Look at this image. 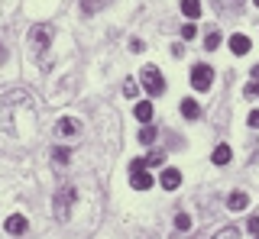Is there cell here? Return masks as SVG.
<instances>
[{"mask_svg":"<svg viewBox=\"0 0 259 239\" xmlns=\"http://www.w3.org/2000/svg\"><path fill=\"white\" fill-rule=\"evenodd\" d=\"M210 84H214V71H210L207 65H194L191 68V87L194 91H207Z\"/></svg>","mask_w":259,"mask_h":239,"instance_id":"cell-4","label":"cell"},{"mask_svg":"<svg viewBox=\"0 0 259 239\" xmlns=\"http://www.w3.org/2000/svg\"><path fill=\"white\" fill-rule=\"evenodd\" d=\"M52 36H55V29L49 26V23H36V26L29 29V45H32V55H39V58H42L46 49H49V42H52Z\"/></svg>","mask_w":259,"mask_h":239,"instance_id":"cell-1","label":"cell"},{"mask_svg":"<svg viewBox=\"0 0 259 239\" xmlns=\"http://www.w3.org/2000/svg\"><path fill=\"white\" fill-rule=\"evenodd\" d=\"M165 162V152H149L146 155V168H156V165Z\"/></svg>","mask_w":259,"mask_h":239,"instance_id":"cell-21","label":"cell"},{"mask_svg":"<svg viewBox=\"0 0 259 239\" xmlns=\"http://www.w3.org/2000/svg\"><path fill=\"white\" fill-rule=\"evenodd\" d=\"M214 239H240V229H237V226H224Z\"/></svg>","mask_w":259,"mask_h":239,"instance_id":"cell-23","label":"cell"},{"mask_svg":"<svg viewBox=\"0 0 259 239\" xmlns=\"http://www.w3.org/2000/svg\"><path fill=\"white\" fill-rule=\"evenodd\" d=\"M130 185H133L136 191H149V188H152V174L146 171V168H140V171H130Z\"/></svg>","mask_w":259,"mask_h":239,"instance_id":"cell-6","label":"cell"},{"mask_svg":"<svg viewBox=\"0 0 259 239\" xmlns=\"http://www.w3.org/2000/svg\"><path fill=\"white\" fill-rule=\"evenodd\" d=\"M68 158H71L68 146H55V149H52V162H55V165H65V162H68Z\"/></svg>","mask_w":259,"mask_h":239,"instance_id":"cell-17","label":"cell"},{"mask_svg":"<svg viewBox=\"0 0 259 239\" xmlns=\"http://www.w3.org/2000/svg\"><path fill=\"white\" fill-rule=\"evenodd\" d=\"M71 204H75V188H59V194L52 197V213H55V220L65 223L68 220V213H71Z\"/></svg>","mask_w":259,"mask_h":239,"instance_id":"cell-2","label":"cell"},{"mask_svg":"<svg viewBox=\"0 0 259 239\" xmlns=\"http://www.w3.org/2000/svg\"><path fill=\"white\" fill-rule=\"evenodd\" d=\"M140 78H143V87H146V94H152V97H156V94H162V91H165V78H162V71H159V68L146 65Z\"/></svg>","mask_w":259,"mask_h":239,"instance_id":"cell-3","label":"cell"},{"mask_svg":"<svg viewBox=\"0 0 259 239\" xmlns=\"http://www.w3.org/2000/svg\"><path fill=\"white\" fill-rule=\"evenodd\" d=\"M249 75H253V81H259V65H256L253 71H249Z\"/></svg>","mask_w":259,"mask_h":239,"instance_id":"cell-30","label":"cell"},{"mask_svg":"<svg viewBox=\"0 0 259 239\" xmlns=\"http://www.w3.org/2000/svg\"><path fill=\"white\" fill-rule=\"evenodd\" d=\"M136 94H140V84H136L133 78H126L123 81V97H136Z\"/></svg>","mask_w":259,"mask_h":239,"instance_id":"cell-22","label":"cell"},{"mask_svg":"<svg viewBox=\"0 0 259 239\" xmlns=\"http://www.w3.org/2000/svg\"><path fill=\"white\" fill-rule=\"evenodd\" d=\"M230 52H233V55H246V52H249V39L243 36V33L230 36Z\"/></svg>","mask_w":259,"mask_h":239,"instance_id":"cell-10","label":"cell"},{"mask_svg":"<svg viewBox=\"0 0 259 239\" xmlns=\"http://www.w3.org/2000/svg\"><path fill=\"white\" fill-rule=\"evenodd\" d=\"M175 229H178V233H188V229H191V217H188V213H178V217H175Z\"/></svg>","mask_w":259,"mask_h":239,"instance_id":"cell-18","label":"cell"},{"mask_svg":"<svg viewBox=\"0 0 259 239\" xmlns=\"http://www.w3.org/2000/svg\"><path fill=\"white\" fill-rule=\"evenodd\" d=\"M182 13L188 20H198L201 17V0H182Z\"/></svg>","mask_w":259,"mask_h":239,"instance_id":"cell-12","label":"cell"},{"mask_svg":"<svg viewBox=\"0 0 259 239\" xmlns=\"http://www.w3.org/2000/svg\"><path fill=\"white\" fill-rule=\"evenodd\" d=\"M246 229H249L253 236H259V217H249V220H246Z\"/></svg>","mask_w":259,"mask_h":239,"instance_id":"cell-25","label":"cell"},{"mask_svg":"<svg viewBox=\"0 0 259 239\" xmlns=\"http://www.w3.org/2000/svg\"><path fill=\"white\" fill-rule=\"evenodd\" d=\"M130 49H133V52H143L146 42H143V39H130Z\"/></svg>","mask_w":259,"mask_h":239,"instance_id":"cell-28","label":"cell"},{"mask_svg":"<svg viewBox=\"0 0 259 239\" xmlns=\"http://www.w3.org/2000/svg\"><path fill=\"white\" fill-rule=\"evenodd\" d=\"M246 123H249V126H253V130H259V110H253V113H249V116H246Z\"/></svg>","mask_w":259,"mask_h":239,"instance_id":"cell-27","label":"cell"},{"mask_svg":"<svg viewBox=\"0 0 259 239\" xmlns=\"http://www.w3.org/2000/svg\"><path fill=\"white\" fill-rule=\"evenodd\" d=\"M140 142H143V146L156 142V126H149V123H146V126H143V133H140Z\"/></svg>","mask_w":259,"mask_h":239,"instance_id":"cell-19","label":"cell"},{"mask_svg":"<svg viewBox=\"0 0 259 239\" xmlns=\"http://www.w3.org/2000/svg\"><path fill=\"white\" fill-rule=\"evenodd\" d=\"M227 207H230L233 213H237V210H246V207H249V197L243 194V191H233V194L227 197Z\"/></svg>","mask_w":259,"mask_h":239,"instance_id":"cell-9","label":"cell"},{"mask_svg":"<svg viewBox=\"0 0 259 239\" xmlns=\"http://www.w3.org/2000/svg\"><path fill=\"white\" fill-rule=\"evenodd\" d=\"M4 226H7V233H10V236H23V233H26V217H23V213H13Z\"/></svg>","mask_w":259,"mask_h":239,"instance_id":"cell-8","label":"cell"},{"mask_svg":"<svg viewBox=\"0 0 259 239\" xmlns=\"http://www.w3.org/2000/svg\"><path fill=\"white\" fill-rule=\"evenodd\" d=\"M140 168H146V158H133V162H130V171H140Z\"/></svg>","mask_w":259,"mask_h":239,"instance_id":"cell-29","label":"cell"},{"mask_svg":"<svg viewBox=\"0 0 259 239\" xmlns=\"http://www.w3.org/2000/svg\"><path fill=\"white\" fill-rule=\"evenodd\" d=\"M194 33H198L194 23H185V26H182V39H194Z\"/></svg>","mask_w":259,"mask_h":239,"instance_id":"cell-24","label":"cell"},{"mask_svg":"<svg viewBox=\"0 0 259 239\" xmlns=\"http://www.w3.org/2000/svg\"><path fill=\"white\" fill-rule=\"evenodd\" d=\"M210 162H214V165H227V162H230V146H224V142H221V146L210 152Z\"/></svg>","mask_w":259,"mask_h":239,"instance_id":"cell-14","label":"cell"},{"mask_svg":"<svg viewBox=\"0 0 259 239\" xmlns=\"http://www.w3.org/2000/svg\"><path fill=\"white\" fill-rule=\"evenodd\" d=\"M256 239H259V236H256Z\"/></svg>","mask_w":259,"mask_h":239,"instance_id":"cell-32","label":"cell"},{"mask_svg":"<svg viewBox=\"0 0 259 239\" xmlns=\"http://www.w3.org/2000/svg\"><path fill=\"white\" fill-rule=\"evenodd\" d=\"M243 94H246V97H259V84H256V81L246 84V91H243Z\"/></svg>","mask_w":259,"mask_h":239,"instance_id":"cell-26","label":"cell"},{"mask_svg":"<svg viewBox=\"0 0 259 239\" xmlns=\"http://www.w3.org/2000/svg\"><path fill=\"white\" fill-rule=\"evenodd\" d=\"M182 116L185 119H198L201 116V107H198V100H194V97H185L182 100Z\"/></svg>","mask_w":259,"mask_h":239,"instance_id":"cell-11","label":"cell"},{"mask_svg":"<svg viewBox=\"0 0 259 239\" xmlns=\"http://www.w3.org/2000/svg\"><path fill=\"white\" fill-rule=\"evenodd\" d=\"M104 4H107V0H81V13H84V17H94L97 10H104Z\"/></svg>","mask_w":259,"mask_h":239,"instance_id":"cell-15","label":"cell"},{"mask_svg":"<svg viewBox=\"0 0 259 239\" xmlns=\"http://www.w3.org/2000/svg\"><path fill=\"white\" fill-rule=\"evenodd\" d=\"M214 7L221 13H237L240 7H243V0H214Z\"/></svg>","mask_w":259,"mask_h":239,"instance_id":"cell-16","label":"cell"},{"mask_svg":"<svg viewBox=\"0 0 259 239\" xmlns=\"http://www.w3.org/2000/svg\"><path fill=\"white\" fill-rule=\"evenodd\" d=\"M253 4H256V10H259V0H253Z\"/></svg>","mask_w":259,"mask_h":239,"instance_id":"cell-31","label":"cell"},{"mask_svg":"<svg viewBox=\"0 0 259 239\" xmlns=\"http://www.w3.org/2000/svg\"><path fill=\"white\" fill-rule=\"evenodd\" d=\"M133 113H136V119H140V123H149V119H152V103H149V100H140Z\"/></svg>","mask_w":259,"mask_h":239,"instance_id":"cell-13","label":"cell"},{"mask_svg":"<svg viewBox=\"0 0 259 239\" xmlns=\"http://www.w3.org/2000/svg\"><path fill=\"white\" fill-rule=\"evenodd\" d=\"M78 133H81V123L71 119V116H62L59 123H55V136H78Z\"/></svg>","mask_w":259,"mask_h":239,"instance_id":"cell-5","label":"cell"},{"mask_svg":"<svg viewBox=\"0 0 259 239\" xmlns=\"http://www.w3.org/2000/svg\"><path fill=\"white\" fill-rule=\"evenodd\" d=\"M217 45H221V33H217V29H210V33L204 36V49L210 52V49H217Z\"/></svg>","mask_w":259,"mask_h":239,"instance_id":"cell-20","label":"cell"},{"mask_svg":"<svg viewBox=\"0 0 259 239\" xmlns=\"http://www.w3.org/2000/svg\"><path fill=\"white\" fill-rule=\"evenodd\" d=\"M159 185L165 188V191H175L178 185H182V171H178V168H165V171H162V178H159Z\"/></svg>","mask_w":259,"mask_h":239,"instance_id":"cell-7","label":"cell"}]
</instances>
